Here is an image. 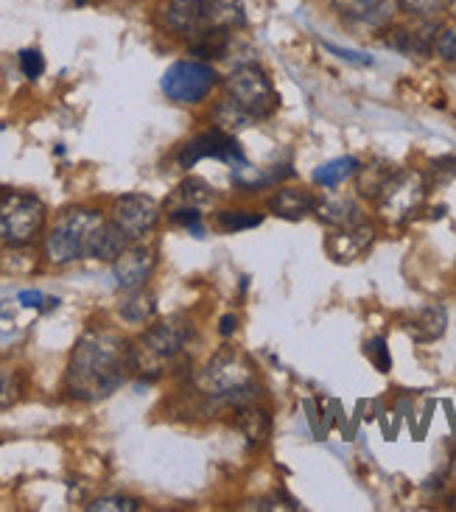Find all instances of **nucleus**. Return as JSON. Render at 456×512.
I'll return each instance as SVG.
<instances>
[{
  "instance_id": "1",
  "label": "nucleus",
  "mask_w": 456,
  "mask_h": 512,
  "mask_svg": "<svg viewBox=\"0 0 456 512\" xmlns=\"http://www.w3.org/2000/svg\"><path fill=\"white\" fill-rule=\"evenodd\" d=\"M138 373L135 345L112 331H84L65 370V392L73 401L96 403L124 387Z\"/></svg>"
},
{
  "instance_id": "2",
  "label": "nucleus",
  "mask_w": 456,
  "mask_h": 512,
  "mask_svg": "<svg viewBox=\"0 0 456 512\" xmlns=\"http://www.w3.org/2000/svg\"><path fill=\"white\" fill-rule=\"evenodd\" d=\"M166 26L180 34V37H194L199 31L210 28H244L247 26V12L241 0H199V3H171L163 9Z\"/></svg>"
},
{
  "instance_id": "3",
  "label": "nucleus",
  "mask_w": 456,
  "mask_h": 512,
  "mask_svg": "<svg viewBox=\"0 0 456 512\" xmlns=\"http://www.w3.org/2000/svg\"><path fill=\"white\" fill-rule=\"evenodd\" d=\"M194 336V325L188 319L171 317L163 319L160 325H154L143 333L135 345V356H138V373L146 381H157L166 373V367L174 359H180L185 345Z\"/></svg>"
},
{
  "instance_id": "4",
  "label": "nucleus",
  "mask_w": 456,
  "mask_h": 512,
  "mask_svg": "<svg viewBox=\"0 0 456 512\" xmlns=\"http://www.w3.org/2000/svg\"><path fill=\"white\" fill-rule=\"evenodd\" d=\"M104 222V216L98 210H68L65 216H59V222L48 230V236L42 241V252L48 263L54 266H68L87 258V244L98 224Z\"/></svg>"
},
{
  "instance_id": "5",
  "label": "nucleus",
  "mask_w": 456,
  "mask_h": 512,
  "mask_svg": "<svg viewBox=\"0 0 456 512\" xmlns=\"http://www.w3.org/2000/svg\"><path fill=\"white\" fill-rule=\"evenodd\" d=\"M224 93L241 110H247L255 121L258 118H269L280 107L275 84H272L269 73L258 62L230 70V76L224 79Z\"/></svg>"
},
{
  "instance_id": "6",
  "label": "nucleus",
  "mask_w": 456,
  "mask_h": 512,
  "mask_svg": "<svg viewBox=\"0 0 456 512\" xmlns=\"http://www.w3.org/2000/svg\"><path fill=\"white\" fill-rule=\"evenodd\" d=\"M45 227V205L34 194H0V241L28 247Z\"/></svg>"
},
{
  "instance_id": "7",
  "label": "nucleus",
  "mask_w": 456,
  "mask_h": 512,
  "mask_svg": "<svg viewBox=\"0 0 456 512\" xmlns=\"http://www.w3.org/2000/svg\"><path fill=\"white\" fill-rule=\"evenodd\" d=\"M219 84V73L210 62H199V59H182L174 62L171 68L163 73V93L177 104H199L210 96V90Z\"/></svg>"
},
{
  "instance_id": "8",
  "label": "nucleus",
  "mask_w": 456,
  "mask_h": 512,
  "mask_svg": "<svg viewBox=\"0 0 456 512\" xmlns=\"http://www.w3.org/2000/svg\"><path fill=\"white\" fill-rule=\"evenodd\" d=\"M429 188V180L417 171H395L392 180L387 182V188L378 196V210L381 216L392 224L409 222L415 216L417 210L423 208L426 202V191Z\"/></svg>"
},
{
  "instance_id": "9",
  "label": "nucleus",
  "mask_w": 456,
  "mask_h": 512,
  "mask_svg": "<svg viewBox=\"0 0 456 512\" xmlns=\"http://www.w3.org/2000/svg\"><path fill=\"white\" fill-rule=\"evenodd\" d=\"M202 160H222V163H230V166H244L247 163L235 135H227L222 129H210V132L196 135L177 154V163L185 171L194 168L196 163H202Z\"/></svg>"
},
{
  "instance_id": "10",
  "label": "nucleus",
  "mask_w": 456,
  "mask_h": 512,
  "mask_svg": "<svg viewBox=\"0 0 456 512\" xmlns=\"http://www.w3.org/2000/svg\"><path fill=\"white\" fill-rule=\"evenodd\" d=\"M112 222L124 230L132 241L149 236L160 224V205L146 194H124L112 205Z\"/></svg>"
},
{
  "instance_id": "11",
  "label": "nucleus",
  "mask_w": 456,
  "mask_h": 512,
  "mask_svg": "<svg viewBox=\"0 0 456 512\" xmlns=\"http://www.w3.org/2000/svg\"><path fill=\"white\" fill-rule=\"evenodd\" d=\"M252 381L255 378L249 373L247 364L238 359L235 353H230V350L222 353V356H216L196 378V384L202 387L205 398L208 395H222V392H233L238 387H247Z\"/></svg>"
},
{
  "instance_id": "12",
  "label": "nucleus",
  "mask_w": 456,
  "mask_h": 512,
  "mask_svg": "<svg viewBox=\"0 0 456 512\" xmlns=\"http://www.w3.org/2000/svg\"><path fill=\"white\" fill-rule=\"evenodd\" d=\"M440 20H415L412 26H389L384 31L387 48L403 56H426L434 54V40L440 34Z\"/></svg>"
},
{
  "instance_id": "13",
  "label": "nucleus",
  "mask_w": 456,
  "mask_h": 512,
  "mask_svg": "<svg viewBox=\"0 0 456 512\" xmlns=\"http://www.w3.org/2000/svg\"><path fill=\"white\" fill-rule=\"evenodd\" d=\"M157 266V252L149 247H126L121 258L112 263V277L121 291H135L146 286Z\"/></svg>"
},
{
  "instance_id": "14",
  "label": "nucleus",
  "mask_w": 456,
  "mask_h": 512,
  "mask_svg": "<svg viewBox=\"0 0 456 512\" xmlns=\"http://www.w3.org/2000/svg\"><path fill=\"white\" fill-rule=\"evenodd\" d=\"M375 230L370 224H353V227H342L336 236L325 241V250L331 252L333 261H359L361 255H367V250L373 247Z\"/></svg>"
},
{
  "instance_id": "15",
  "label": "nucleus",
  "mask_w": 456,
  "mask_h": 512,
  "mask_svg": "<svg viewBox=\"0 0 456 512\" xmlns=\"http://www.w3.org/2000/svg\"><path fill=\"white\" fill-rule=\"evenodd\" d=\"M129 241H132V238L126 236L118 224L104 219V222L98 224L96 230H93V236H90V244H87V258H93V261H101V263H115L118 258H121V252L129 247Z\"/></svg>"
},
{
  "instance_id": "16",
  "label": "nucleus",
  "mask_w": 456,
  "mask_h": 512,
  "mask_svg": "<svg viewBox=\"0 0 456 512\" xmlns=\"http://www.w3.org/2000/svg\"><path fill=\"white\" fill-rule=\"evenodd\" d=\"M403 328L409 331L415 342H437L448 328V314H445L443 305H426L406 319Z\"/></svg>"
},
{
  "instance_id": "17",
  "label": "nucleus",
  "mask_w": 456,
  "mask_h": 512,
  "mask_svg": "<svg viewBox=\"0 0 456 512\" xmlns=\"http://www.w3.org/2000/svg\"><path fill=\"white\" fill-rule=\"evenodd\" d=\"M314 208H317L314 194L300 191V188H280L269 199V210L275 213L277 219H286V222H300L308 213H314Z\"/></svg>"
},
{
  "instance_id": "18",
  "label": "nucleus",
  "mask_w": 456,
  "mask_h": 512,
  "mask_svg": "<svg viewBox=\"0 0 456 512\" xmlns=\"http://www.w3.org/2000/svg\"><path fill=\"white\" fill-rule=\"evenodd\" d=\"M289 177H294L291 166H272V168H261V171H258V168H252L249 163H244V166H233V182L241 188V191H247V194L263 191V188L289 180Z\"/></svg>"
},
{
  "instance_id": "19",
  "label": "nucleus",
  "mask_w": 456,
  "mask_h": 512,
  "mask_svg": "<svg viewBox=\"0 0 456 512\" xmlns=\"http://www.w3.org/2000/svg\"><path fill=\"white\" fill-rule=\"evenodd\" d=\"M314 213L319 216V222L331 224L336 230L364 222V219H361V208L353 199H347V196H325V199H317Z\"/></svg>"
},
{
  "instance_id": "20",
  "label": "nucleus",
  "mask_w": 456,
  "mask_h": 512,
  "mask_svg": "<svg viewBox=\"0 0 456 512\" xmlns=\"http://www.w3.org/2000/svg\"><path fill=\"white\" fill-rule=\"evenodd\" d=\"M233 31L230 28H210V31H199L194 37H188V51L196 56L199 62H210V59H224L230 42H233Z\"/></svg>"
},
{
  "instance_id": "21",
  "label": "nucleus",
  "mask_w": 456,
  "mask_h": 512,
  "mask_svg": "<svg viewBox=\"0 0 456 512\" xmlns=\"http://www.w3.org/2000/svg\"><path fill=\"white\" fill-rule=\"evenodd\" d=\"M235 423H238V429L241 434L247 437L252 445H263L269 440V434H272V417L266 409L261 406H255V403H247V406H241V409H235Z\"/></svg>"
},
{
  "instance_id": "22",
  "label": "nucleus",
  "mask_w": 456,
  "mask_h": 512,
  "mask_svg": "<svg viewBox=\"0 0 456 512\" xmlns=\"http://www.w3.org/2000/svg\"><path fill=\"white\" fill-rule=\"evenodd\" d=\"M154 311H157V297H154L152 291L146 289H135V291H126L124 303L118 305V314L126 322H132V325H143V322H149L154 317Z\"/></svg>"
},
{
  "instance_id": "23",
  "label": "nucleus",
  "mask_w": 456,
  "mask_h": 512,
  "mask_svg": "<svg viewBox=\"0 0 456 512\" xmlns=\"http://www.w3.org/2000/svg\"><path fill=\"white\" fill-rule=\"evenodd\" d=\"M361 163L356 157H336L331 163H325V166H319L314 171V182L322 185V188H336V185H342L350 177H356L359 174Z\"/></svg>"
},
{
  "instance_id": "24",
  "label": "nucleus",
  "mask_w": 456,
  "mask_h": 512,
  "mask_svg": "<svg viewBox=\"0 0 456 512\" xmlns=\"http://www.w3.org/2000/svg\"><path fill=\"white\" fill-rule=\"evenodd\" d=\"M252 121H255V118H252L247 110H241L238 104H233L230 98L222 101V104L213 110V124H216V129L227 132V135H238V132H244V129L252 126Z\"/></svg>"
},
{
  "instance_id": "25",
  "label": "nucleus",
  "mask_w": 456,
  "mask_h": 512,
  "mask_svg": "<svg viewBox=\"0 0 456 512\" xmlns=\"http://www.w3.org/2000/svg\"><path fill=\"white\" fill-rule=\"evenodd\" d=\"M398 168H392L389 163H373V166L359 168V191L361 196H370V199H378L381 191L387 188V182L392 180Z\"/></svg>"
},
{
  "instance_id": "26",
  "label": "nucleus",
  "mask_w": 456,
  "mask_h": 512,
  "mask_svg": "<svg viewBox=\"0 0 456 512\" xmlns=\"http://www.w3.org/2000/svg\"><path fill=\"white\" fill-rule=\"evenodd\" d=\"M263 224V213L252 210H219L216 213V227H222L227 233H241V230H255Z\"/></svg>"
},
{
  "instance_id": "27",
  "label": "nucleus",
  "mask_w": 456,
  "mask_h": 512,
  "mask_svg": "<svg viewBox=\"0 0 456 512\" xmlns=\"http://www.w3.org/2000/svg\"><path fill=\"white\" fill-rule=\"evenodd\" d=\"M177 196L185 205H191V208H208V205L216 202V191L205 180H199V177H188V180L182 182L180 188H177Z\"/></svg>"
},
{
  "instance_id": "28",
  "label": "nucleus",
  "mask_w": 456,
  "mask_h": 512,
  "mask_svg": "<svg viewBox=\"0 0 456 512\" xmlns=\"http://www.w3.org/2000/svg\"><path fill=\"white\" fill-rule=\"evenodd\" d=\"M412 20H440L448 12V0H395Z\"/></svg>"
},
{
  "instance_id": "29",
  "label": "nucleus",
  "mask_w": 456,
  "mask_h": 512,
  "mask_svg": "<svg viewBox=\"0 0 456 512\" xmlns=\"http://www.w3.org/2000/svg\"><path fill=\"white\" fill-rule=\"evenodd\" d=\"M23 395V375L9 367H0V409H9Z\"/></svg>"
},
{
  "instance_id": "30",
  "label": "nucleus",
  "mask_w": 456,
  "mask_h": 512,
  "mask_svg": "<svg viewBox=\"0 0 456 512\" xmlns=\"http://www.w3.org/2000/svg\"><path fill=\"white\" fill-rule=\"evenodd\" d=\"M17 297L0 294V339H9L20 331V319H17Z\"/></svg>"
},
{
  "instance_id": "31",
  "label": "nucleus",
  "mask_w": 456,
  "mask_h": 512,
  "mask_svg": "<svg viewBox=\"0 0 456 512\" xmlns=\"http://www.w3.org/2000/svg\"><path fill=\"white\" fill-rule=\"evenodd\" d=\"M87 512H135L140 510L138 499H129V496H104L96 499L93 504L84 507Z\"/></svg>"
},
{
  "instance_id": "32",
  "label": "nucleus",
  "mask_w": 456,
  "mask_h": 512,
  "mask_svg": "<svg viewBox=\"0 0 456 512\" xmlns=\"http://www.w3.org/2000/svg\"><path fill=\"white\" fill-rule=\"evenodd\" d=\"M0 269L14 272V275H26L34 269V255H28L26 247H9V255L0 258Z\"/></svg>"
},
{
  "instance_id": "33",
  "label": "nucleus",
  "mask_w": 456,
  "mask_h": 512,
  "mask_svg": "<svg viewBox=\"0 0 456 512\" xmlns=\"http://www.w3.org/2000/svg\"><path fill=\"white\" fill-rule=\"evenodd\" d=\"M171 216V222L180 224V227H188L196 238H205V230H202V213L199 208H191V205H185V208H177L168 213Z\"/></svg>"
},
{
  "instance_id": "34",
  "label": "nucleus",
  "mask_w": 456,
  "mask_h": 512,
  "mask_svg": "<svg viewBox=\"0 0 456 512\" xmlns=\"http://www.w3.org/2000/svg\"><path fill=\"white\" fill-rule=\"evenodd\" d=\"M434 54L443 62H456V23L440 28V34L434 40Z\"/></svg>"
},
{
  "instance_id": "35",
  "label": "nucleus",
  "mask_w": 456,
  "mask_h": 512,
  "mask_svg": "<svg viewBox=\"0 0 456 512\" xmlns=\"http://www.w3.org/2000/svg\"><path fill=\"white\" fill-rule=\"evenodd\" d=\"M20 70H23V76L26 79H40L42 73H45V56L37 48H26V51H20Z\"/></svg>"
},
{
  "instance_id": "36",
  "label": "nucleus",
  "mask_w": 456,
  "mask_h": 512,
  "mask_svg": "<svg viewBox=\"0 0 456 512\" xmlns=\"http://www.w3.org/2000/svg\"><path fill=\"white\" fill-rule=\"evenodd\" d=\"M367 356L373 361L375 370H381V373H389V370H392V356H389V347L381 336H375V339L367 342Z\"/></svg>"
},
{
  "instance_id": "37",
  "label": "nucleus",
  "mask_w": 456,
  "mask_h": 512,
  "mask_svg": "<svg viewBox=\"0 0 456 512\" xmlns=\"http://www.w3.org/2000/svg\"><path fill=\"white\" fill-rule=\"evenodd\" d=\"M456 177V157H443V160H437L434 166L429 168V180L431 182H451Z\"/></svg>"
},
{
  "instance_id": "38",
  "label": "nucleus",
  "mask_w": 456,
  "mask_h": 512,
  "mask_svg": "<svg viewBox=\"0 0 456 512\" xmlns=\"http://www.w3.org/2000/svg\"><path fill=\"white\" fill-rule=\"evenodd\" d=\"M325 51L333 56H339L342 62H350V65H361V68H370V65H375L373 56L359 54V51H347V48H339V45H328V42H325Z\"/></svg>"
},
{
  "instance_id": "39",
  "label": "nucleus",
  "mask_w": 456,
  "mask_h": 512,
  "mask_svg": "<svg viewBox=\"0 0 456 512\" xmlns=\"http://www.w3.org/2000/svg\"><path fill=\"white\" fill-rule=\"evenodd\" d=\"M331 3L339 9V12L359 14L364 12V9H373L375 3H381V0H331Z\"/></svg>"
},
{
  "instance_id": "40",
  "label": "nucleus",
  "mask_w": 456,
  "mask_h": 512,
  "mask_svg": "<svg viewBox=\"0 0 456 512\" xmlns=\"http://www.w3.org/2000/svg\"><path fill=\"white\" fill-rule=\"evenodd\" d=\"M17 303L20 308H34V311H42V305H45V294L34 289H26V291H17Z\"/></svg>"
},
{
  "instance_id": "41",
  "label": "nucleus",
  "mask_w": 456,
  "mask_h": 512,
  "mask_svg": "<svg viewBox=\"0 0 456 512\" xmlns=\"http://www.w3.org/2000/svg\"><path fill=\"white\" fill-rule=\"evenodd\" d=\"M235 331H238V317L235 314H224L222 322H219V333L222 336H233Z\"/></svg>"
},
{
  "instance_id": "42",
  "label": "nucleus",
  "mask_w": 456,
  "mask_h": 512,
  "mask_svg": "<svg viewBox=\"0 0 456 512\" xmlns=\"http://www.w3.org/2000/svg\"><path fill=\"white\" fill-rule=\"evenodd\" d=\"M445 14H448V17L456 23V0H448V12Z\"/></svg>"
},
{
  "instance_id": "43",
  "label": "nucleus",
  "mask_w": 456,
  "mask_h": 512,
  "mask_svg": "<svg viewBox=\"0 0 456 512\" xmlns=\"http://www.w3.org/2000/svg\"><path fill=\"white\" fill-rule=\"evenodd\" d=\"M70 3H76V6H87L90 0H70Z\"/></svg>"
},
{
  "instance_id": "44",
  "label": "nucleus",
  "mask_w": 456,
  "mask_h": 512,
  "mask_svg": "<svg viewBox=\"0 0 456 512\" xmlns=\"http://www.w3.org/2000/svg\"><path fill=\"white\" fill-rule=\"evenodd\" d=\"M177 3H199V0H177Z\"/></svg>"
}]
</instances>
